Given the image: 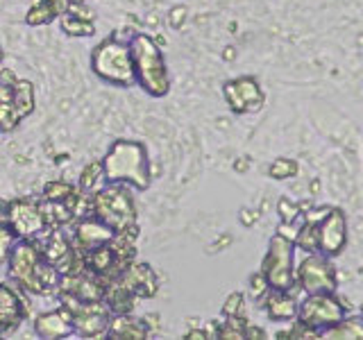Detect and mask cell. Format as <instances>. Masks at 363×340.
<instances>
[{
    "mask_svg": "<svg viewBox=\"0 0 363 340\" xmlns=\"http://www.w3.org/2000/svg\"><path fill=\"white\" fill-rule=\"evenodd\" d=\"M250 293H252V298H255L257 302L268 293V281H266L264 275H261V270L255 272V275L250 277Z\"/></svg>",
    "mask_w": 363,
    "mask_h": 340,
    "instance_id": "1f68e13d",
    "label": "cell"
},
{
    "mask_svg": "<svg viewBox=\"0 0 363 340\" xmlns=\"http://www.w3.org/2000/svg\"><path fill=\"white\" fill-rule=\"evenodd\" d=\"M102 302H105V306L109 309L111 315H128V313H134V309H136V298L123 286L118 279L105 283Z\"/></svg>",
    "mask_w": 363,
    "mask_h": 340,
    "instance_id": "44dd1931",
    "label": "cell"
},
{
    "mask_svg": "<svg viewBox=\"0 0 363 340\" xmlns=\"http://www.w3.org/2000/svg\"><path fill=\"white\" fill-rule=\"evenodd\" d=\"M277 213H279V220L286 222V225H295L302 218V204L298 202H291L289 198H281L277 202Z\"/></svg>",
    "mask_w": 363,
    "mask_h": 340,
    "instance_id": "f546056e",
    "label": "cell"
},
{
    "mask_svg": "<svg viewBox=\"0 0 363 340\" xmlns=\"http://www.w3.org/2000/svg\"><path fill=\"white\" fill-rule=\"evenodd\" d=\"M223 317H247L245 315V295L241 290H234L227 295L223 304Z\"/></svg>",
    "mask_w": 363,
    "mask_h": 340,
    "instance_id": "f1b7e54d",
    "label": "cell"
},
{
    "mask_svg": "<svg viewBox=\"0 0 363 340\" xmlns=\"http://www.w3.org/2000/svg\"><path fill=\"white\" fill-rule=\"evenodd\" d=\"M315 220V236H318V252L336 259L343 254L347 247V218L345 211L338 207H320L309 211Z\"/></svg>",
    "mask_w": 363,
    "mask_h": 340,
    "instance_id": "30bf717a",
    "label": "cell"
},
{
    "mask_svg": "<svg viewBox=\"0 0 363 340\" xmlns=\"http://www.w3.org/2000/svg\"><path fill=\"white\" fill-rule=\"evenodd\" d=\"M60 304L71 315L73 336L79 338H105L109 324V309L105 302H82L68 293H55Z\"/></svg>",
    "mask_w": 363,
    "mask_h": 340,
    "instance_id": "52a82bcc",
    "label": "cell"
},
{
    "mask_svg": "<svg viewBox=\"0 0 363 340\" xmlns=\"http://www.w3.org/2000/svg\"><path fill=\"white\" fill-rule=\"evenodd\" d=\"M32 329L34 334L39 338H45V340H60V338H71L73 336V324H71V315L60 304L57 309L52 311H45V313H39L34 317L32 322Z\"/></svg>",
    "mask_w": 363,
    "mask_h": 340,
    "instance_id": "d6986e66",
    "label": "cell"
},
{
    "mask_svg": "<svg viewBox=\"0 0 363 340\" xmlns=\"http://www.w3.org/2000/svg\"><path fill=\"white\" fill-rule=\"evenodd\" d=\"M347 313L350 306L336 293H311L304 295V300L298 302V315H295V320H300L304 327L323 334L325 329L336 324L338 320H343Z\"/></svg>",
    "mask_w": 363,
    "mask_h": 340,
    "instance_id": "ba28073f",
    "label": "cell"
},
{
    "mask_svg": "<svg viewBox=\"0 0 363 340\" xmlns=\"http://www.w3.org/2000/svg\"><path fill=\"white\" fill-rule=\"evenodd\" d=\"M28 317V304L14 283H0V338L16 332Z\"/></svg>",
    "mask_w": 363,
    "mask_h": 340,
    "instance_id": "2e32d148",
    "label": "cell"
},
{
    "mask_svg": "<svg viewBox=\"0 0 363 340\" xmlns=\"http://www.w3.org/2000/svg\"><path fill=\"white\" fill-rule=\"evenodd\" d=\"M298 288H289V290H275L268 288V293L259 300V306L266 311V315L272 322H291L298 315Z\"/></svg>",
    "mask_w": 363,
    "mask_h": 340,
    "instance_id": "ac0fdd59",
    "label": "cell"
},
{
    "mask_svg": "<svg viewBox=\"0 0 363 340\" xmlns=\"http://www.w3.org/2000/svg\"><path fill=\"white\" fill-rule=\"evenodd\" d=\"M320 338L329 340H359L363 338V324H361V315H345L343 320H338L329 329L320 334Z\"/></svg>",
    "mask_w": 363,
    "mask_h": 340,
    "instance_id": "cb8c5ba5",
    "label": "cell"
},
{
    "mask_svg": "<svg viewBox=\"0 0 363 340\" xmlns=\"http://www.w3.org/2000/svg\"><path fill=\"white\" fill-rule=\"evenodd\" d=\"M100 164L105 181H121L136 191H147L152 184L150 154L145 143L136 139H116Z\"/></svg>",
    "mask_w": 363,
    "mask_h": 340,
    "instance_id": "7a4b0ae2",
    "label": "cell"
},
{
    "mask_svg": "<svg viewBox=\"0 0 363 340\" xmlns=\"http://www.w3.org/2000/svg\"><path fill=\"white\" fill-rule=\"evenodd\" d=\"M105 184V175H102V164L100 162H91L82 168V173H79V179H77V188L86 193V196H94V193Z\"/></svg>",
    "mask_w": 363,
    "mask_h": 340,
    "instance_id": "484cf974",
    "label": "cell"
},
{
    "mask_svg": "<svg viewBox=\"0 0 363 340\" xmlns=\"http://www.w3.org/2000/svg\"><path fill=\"white\" fill-rule=\"evenodd\" d=\"M91 71L105 84L118 86V89H132L136 86L134 66H132V52L130 43L118 41V37L102 39L89 57Z\"/></svg>",
    "mask_w": 363,
    "mask_h": 340,
    "instance_id": "5b68a950",
    "label": "cell"
},
{
    "mask_svg": "<svg viewBox=\"0 0 363 340\" xmlns=\"http://www.w3.org/2000/svg\"><path fill=\"white\" fill-rule=\"evenodd\" d=\"M55 293H68L82 302H102L105 281L91 275L89 270L66 272V275H60V286H57Z\"/></svg>",
    "mask_w": 363,
    "mask_h": 340,
    "instance_id": "e0dca14e",
    "label": "cell"
},
{
    "mask_svg": "<svg viewBox=\"0 0 363 340\" xmlns=\"http://www.w3.org/2000/svg\"><path fill=\"white\" fill-rule=\"evenodd\" d=\"M223 98L227 102V109L236 113V116L257 113L266 105V94L255 75H241L227 79L223 84Z\"/></svg>",
    "mask_w": 363,
    "mask_h": 340,
    "instance_id": "7c38bea8",
    "label": "cell"
},
{
    "mask_svg": "<svg viewBox=\"0 0 363 340\" xmlns=\"http://www.w3.org/2000/svg\"><path fill=\"white\" fill-rule=\"evenodd\" d=\"M91 215L105 222L113 234L132 230L139 225V211L128 184L121 181H105L91 196Z\"/></svg>",
    "mask_w": 363,
    "mask_h": 340,
    "instance_id": "277c9868",
    "label": "cell"
},
{
    "mask_svg": "<svg viewBox=\"0 0 363 340\" xmlns=\"http://www.w3.org/2000/svg\"><path fill=\"white\" fill-rule=\"evenodd\" d=\"M16 241H18V236L11 232V227L5 220H0V266L7 261L11 247H14Z\"/></svg>",
    "mask_w": 363,
    "mask_h": 340,
    "instance_id": "4dcf8cb0",
    "label": "cell"
},
{
    "mask_svg": "<svg viewBox=\"0 0 363 340\" xmlns=\"http://www.w3.org/2000/svg\"><path fill=\"white\" fill-rule=\"evenodd\" d=\"M186 340H204L207 336H204V329L198 324V327H191L189 332H186V336H184Z\"/></svg>",
    "mask_w": 363,
    "mask_h": 340,
    "instance_id": "e575fe53",
    "label": "cell"
},
{
    "mask_svg": "<svg viewBox=\"0 0 363 340\" xmlns=\"http://www.w3.org/2000/svg\"><path fill=\"white\" fill-rule=\"evenodd\" d=\"M5 222L18 238H39L50 230L43 204L37 198H18L5 204Z\"/></svg>",
    "mask_w": 363,
    "mask_h": 340,
    "instance_id": "8fae6325",
    "label": "cell"
},
{
    "mask_svg": "<svg viewBox=\"0 0 363 340\" xmlns=\"http://www.w3.org/2000/svg\"><path fill=\"white\" fill-rule=\"evenodd\" d=\"M295 288L304 295L311 293H336L338 272L334 261L320 252H304V259L295 264Z\"/></svg>",
    "mask_w": 363,
    "mask_h": 340,
    "instance_id": "9c48e42d",
    "label": "cell"
},
{
    "mask_svg": "<svg viewBox=\"0 0 363 340\" xmlns=\"http://www.w3.org/2000/svg\"><path fill=\"white\" fill-rule=\"evenodd\" d=\"M68 238H71V245L77 254H84L96 249L100 245L109 243L113 238V232L105 222H100L94 215H84V218H77L66 227Z\"/></svg>",
    "mask_w": 363,
    "mask_h": 340,
    "instance_id": "5bb4252c",
    "label": "cell"
},
{
    "mask_svg": "<svg viewBox=\"0 0 363 340\" xmlns=\"http://www.w3.org/2000/svg\"><path fill=\"white\" fill-rule=\"evenodd\" d=\"M184 21H186V7L175 5L173 9L168 11V23H170V26H173L175 30H179L182 26H184Z\"/></svg>",
    "mask_w": 363,
    "mask_h": 340,
    "instance_id": "d6a6232c",
    "label": "cell"
},
{
    "mask_svg": "<svg viewBox=\"0 0 363 340\" xmlns=\"http://www.w3.org/2000/svg\"><path fill=\"white\" fill-rule=\"evenodd\" d=\"M245 338L264 340V338H268V334H266V329H264V327H257V324H252V322H247V324H245Z\"/></svg>",
    "mask_w": 363,
    "mask_h": 340,
    "instance_id": "836d02e7",
    "label": "cell"
},
{
    "mask_svg": "<svg viewBox=\"0 0 363 340\" xmlns=\"http://www.w3.org/2000/svg\"><path fill=\"white\" fill-rule=\"evenodd\" d=\"M147 336H150V329H147L145 320L143 317H134L132 313L111 315L105 334V338L111 340H145Z\"/></svg>",
    "mask_w": 363,
    "mask_h": 340,
    "instance_id": "ffe728a7",
    "label": "cell"
},
{
    "mask_svg": "<svg viewBox=\"0 0 363 340\" xmlns=\"http://www.w3.org/2000/svg\"><path fill=\"white\" fill-rule=\"evenodd\" d=\"M68 3L71 0H39V3H34L26 11V23L30 28L50 26L52 21H57L68 9Z\"/></svg>",
    "mask_w": 363,
    "mask_h": 340,
    "instance_id": "7402d4cb",
    "label": "cell"
},
{
    "mask_svg": "<svg viewBox=\"0 0 363 340\" xmlns=\"http://www.w3.org/2000/svg\"><path fill=\"white\" fill-rule=\"evenodd\" d=\"M11 105H14L23 120L32 116V111L37 109V91H34V84L30 79H21V77L16 79L14 94H11Z\"/></svg>",
    "mask_w": 363,
    "mask_h": 340,
    "instance_id": "603a6c76",
    "label": "cell"
},
{
    "mask_svg": "<svg viewBox=\"0 0 363 340\" xmlns=\"http://www.w3.org/2000/svg\"><path fill=\"white\" fill-rule=\"evenodd\" d=\"M75 193H77V186H73L71 181L55 179V181H48V184L43 186L41 200H45V202H68Z\"/></svg>",
    "mask_w": 363,
    "mask_h": 340,
    "instance_id": "4316f807",
    "label": "cell"
},
{
    "mask_svg": "<svg viewBox=\"0 0 363 340\" xmlns=\"http://www.w3.org/2000/svg\"><path fill=\"white\" fill-rule=\"evenodd\" d=\"M43 236H45L43 241H41V236H39L41 254H43V259L48 261V264L57 272H60V275H66V272L84 270L82 256H79L75 249H73L66 227H50V230L45 232Z\"/></svg>",
    "mask_w": 363,
    "mask_h": 340,
    "instance_id": "4fadbf2b",
    "label": "cell"
},
{
    "mask_svg": "<svg viewBox=\"0 0 363 340\" xmlns=\"http://www.w3.org/2000/svg\"><path fill=\"white\" fill-rule=\"evenodd\" d=\"M300 173V164L295 159L289 157H277L275 162L268 166V177L272 179H291V177H298Z\"/></svg>",
    "mask_w": 363,
    "mask_h": 340,
    "instance_id": "83f0119b",
    "label": "cell"
},
{
    "mask_svg": "<svg viewBox=\"0 0 363 340\" xmlns=\"http://www.w3.org/2000/svg\"><path fill=\"white\" fill-rule=\"evenodd\" d=\"M128 43L132 52L136 84L150 98H166L170 94V73L159 43L145 32L132 34Z\"/></svg>",
    "mask_w": 363,
    "mask_h": 340,
    "instance_id": "3957f363",
    "label": "cell"
},
{
    "mask_svg": "<svg viewBox=\"0 0 363 340\" xmlns=\"http://www.w3.org/2000/svg\"><path fill=\"white\" fill-rule=\"evenodd\" d=\"M261 275L266 277L268 288L289 290L295 286V243L291 238L281 234L270 238L264 261H261Z\"/></svg>",
    "mask_w": 363,
    "mask_h": 340,
    "instance_id": "8992f818",
    "label": "cell"
},
{
    "mask_svg": "<svg viewBox=\"0 0 363 340\" xmlns=\"http://www.w3.org/2000/svg\"><path fill=\"white\" fill-rule=\"evenodd\" d=\"M3 60H5V52H3V48H0V66H3Z\"/></svg>",
    "mask_w": 363,
    "mask_h": 340,
    "instance_id": "d590c367",
    "label": "cell"
},
{
    "mask_svg": "<svg viewBox=\"0 0 363 340\" xmlns=\"http://www.w3.org/2000/svg\"><path fill=\"white\" fill-rule=\"evenodd\" d=\"M118 281L128 288L136 300H150L159 293V277L150 264L132 259L128 268L121 272Z\"/></svg>",
    "mask_w": 363,
    "mask_h": 340,
    "instance_id": "9a60e30c",
    "label": "cell"
},
{
    "mask_svg": "<svg viewBox=\"0 0 363 340\" xmlns=\"http://www.w3.org/2000/svg\"><path fill=\"white\" fill-rule=\"evenodd\" d=\"M5 264L7 279L18 290L45 298V295H55L60 286V272L43 259L39 238H18Z\"/></svg>",
    "mask_w": 363,
    "mask_h": 340,
    "instance_id": "6da1fadb",
    "label": "cell"
},
{
    "mask_svg": "<svg viewBox=\"0 0 363 340\" xmlns=\"http://www.w3.org/2000/svg\"><path fill=\"white\" fill-rule=\"evenodd\" d=\"M57 21H60V30L64 34H68V37L84 39V37H94V34H96V21L75 16V14H71V11H64V14Z\"/></svg>",
    "mask_w": 363,
    "mask_h": 340,
    "instance_id": "d4e9b609",
    "label": "cell"
}]
</instances>
